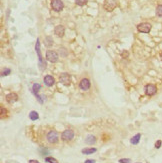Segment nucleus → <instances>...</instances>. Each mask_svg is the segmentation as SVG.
I'll return each mask as SVG.
<instances>
[{"mask_svg":"<svg viewBox=\"0 0 162 163\" xmlns=\"http://www.w3.org/2000/svg\"><path fill=\"white\" fill-rule=\"evenodd\" d=\"M122 56L123 57H124V56H128V53L125 52V51H124V52H122Z\"/></svg>","mask_w":162,"mask_h":163,"instance_id":"obj_30","label":"nucleus"},{"mask_svg":"<svg viewBox=\"0 0 162 163\" xmlns=\"http://www.w3.org/2000/svg\"><path fill=\"white\" fill-rule=\"evenodd\" d=\"M6 100H7L8 103L13 104V103H15L17 100H18V95H17L16 93H14V92H11V93H9V94L6 95Z\"/></svg>","mask_w":162,"mask_h":163,"instance_id":"obj_11","label":"nucleus"},{"mask_svg":"<svg viewBox=\"0 0 162 163\" xmlns=\"http://www.w3.org/2000/svg\"><path fill=\"white\" fill-rule=\"evenodd\" d=\"M10 73H11V70L9 69V68H5V69L3 70V71L1 72V76H7V75H9Z\"/></svg>","mask_w":162,"mask_h":163,"instance_id":"obj_24","label":"nucleus"},{"mask_svg":"<svg viewBox=\"0 0 162 163\" xmlns=\"http://www.w3.org/2000/svg\"><path fill=\"white\" fill-rule=\"evenodd\" d=\"M152 28V25L148 22H142L137 25V30L141 33H149Z\"/></svg>","mask_w":162,"mask_h":163,"instance_id":"obj_5","label":"nucleus"},{"mask_svg":"<svg viewBox=\"0 0 162 163\" xmlns=\"http://www.w3.org/2000/svg\"><path fill=\"white\" fill-rule=\"evenodd\" d=\"M161 145H162V141L161 140H157L156 142H155L154 146H155V148L158 149V148H160V147H161Z\"/></svg>","mask_w":162,"mask_h":163,"instance_id":"obj_27","label":"nucleus"},{"mask_svg":"<svg viewBox=\"0 0 162 163\" xmlns=\"http://www.w3.org/2000/svg\"><path fill=\"white\" fill-rule=\"evenodd\" d=\"M58 53L56 51H53V50H48L46 52V59L48 60L49 62L51 63H55V62L58 61Z\"/></svg>","mask_w":162,"mask_h":163,"instance_id":"obj_7","label":"nucleus"},{"mask_svg":"<svg viewBox=\"0 0 162 163\" xmlns=\"http://www.w3.org/2000/svg\"><path fill=\"white\" fill-rule=\"evenodd\" d=\"M28 163H39V161H37V160H34V159H31V160H29Z\"/></svg>","mask_w":162,"mask_h":163,"instance_id":"obj_29","label":"nucleus"},{"mask_svg":"<svg viewBox=\"0 0 162 163\" xmlns=\"http://www.w3.org/2000/svg\"><path fill=\"white\" fill-rule=\"evenodd\" d=\"M53 45V39L50 37V36H47V37L45 38V46L47 47H50Z\"/></svg>","mask_w":162,"mask_h":163,"instance_id":"obj_19","label":"nucleus"},{"mask_svg":"<svg viewBox=\"0 0 162 163\" xmlns=\"http://www.w3.org/2000/svg\"><path fill=\"white\" fill-rule=\"evenodd\" d=\"M46 140H47L48 143H50V144H57L59 140L58 132L54 129L48 131V133L46 134Z\"/></svg>","mask_w":162,"mask_h":163,"instance_id":"obj_2","label":"nucleus"},{"mask_svg":"<svg viewBox=\"0 0 162 163\" xmlns=\"http://www.w3.org/2000/svg\"><path fill=\"white\" fill-rule=\"evenodd\" d=\"M160 57H161V59H162V52L160 53Z\"/></svg>","mask_w":162,"mask_h":163,"instance_id":"obj_31","label":"nucleus"},{"mask_svg":"<svg viewBox=\"0 0 162 163\" xmlns=\"http://www.w3.org/2000/svg\"><path fill=\"white\" fill-rule=\"evenodd\" d=\"M130 162H131V160L129 158H122V159L119 160V163H130Z\"/></svg>","mask_w":162,"mask_h":163,"instance_id":"obj_26","label":"nucleus"},{"mask_svg":"<svg viewBox=\"0 0 162 163\" xmlns=\"http://www.w3.org/2000/svg\"><path fill=\"white\" fill-rule=\"evenodd\" d=\"M85 142L89 145H93L95 142H96V138H95L94 135H88V136L85 138Z\"/></svg>","mask_w":162,"mask_h":163,"instance_id":"obj_16","label":"nucleus"},{"mask_svg":"<svg viewBox=\"0 0 162 163\" xmlns=\"http://www.w3.org/2000/svg\"><path fill=\"white\" fill-rule=\"evenodd\" d=\"M59 50H60V55H61V56H62V57H66V56H67L68 52H67V50H66L64 47L60 48V49H59Z\"/></svg>","mask_w":162,"mask_h":163,"instance_id":"obj_25","label":"nucleus"},{"mask_svg":"<svg viewBox=\"0 0 162 163\" xmlns=\"http://www.w3.org/2000/svg\"><path fill=\"white\" fill-rule=\"evenodd\" d=\"M29 118L32 120V121H35V120L39 119V115H38V112H36V111H31V112L29 113Z\"/></svg>","mask_w":162,"mask_h":163,"instance_id":"obj_18","label":"nucleus"},{"mask_svg":"<svg viewBox=\"0 0 162 163\" xmlns=\"http://www.w3.org/2000/svg\"><path fill=\"white\" fill-rule=\"evenodd\" d=\"M35 50H36V53H37V55H38V60H39V67H40V70H41V71H43V70L46 68V66H47V64H46L45 60L43 59V57H42V55H41V51H40V41H39V39L36 40Z\"/></svg>","mask_w":162,"mask_h":163,"instance_id":"obj_1","label":"nucleus"},{"mask_svg":"<svg viewBox=\"0 0 162 163\" xmlns=\"http://www.w3.org/2000/svg\"><path fill=\"white\" fill-rule=\"evenodd\" d=\"M43 81H44V84H45L46 86H48V87L53 86V85H54V83H55L54 77H52L51 75H46V76L44 77Z\"/></svg>","mask_w":162,"mask_h":163,"instance_id":"obj_13","label":"nucleus"},{"mask_svg":"<svg viewBox=\"0 0 162 163\" xmlns=\"http://www.w3.org/2000/svg\"><path fill=\"white\" fill-rule=\"evenodd\" d=\"M156 14H157V16L162 17V4L161 5H158L156 7Z\"/></svg>","mask_w":162,"mask_h":163,"instance_id":"obj_23","label":"nucleus"},{"mask_svg":"<svg viewBox=\"0 0 162 163\" xmlns=\"http://www.w3.org/2000/svg\"><path fill=\"white\" fill-rule=\"evenodd\" d=\"M45 162H47V163H58L57 159H55V158H53V157H50V156L45 158Z\"/></svg>","mask_w":162,"mask_h":163,"instance_id":"obj_22","label":"nucleus"},{"mask_svg":"<svg viewBox=\"0 0 162 163\" xmlns=\"http://www.w3.org/2000/svg\"><path fill=\"white\" fill-rule=\"evenodd\" d=\"M140 138H141V134L137 133L136 135H134L131 139H130V143H131V144H133V145H137L138 143H139Z\"/></svg>","mask_w":162,"mask_h":163,"instance_id":"obj_15","label":"nucleus"},{"mask_svg":"<svg viewBox=\"0 0 162 163\" xmlns=\"http://www.w3.org/2000/svg\"><path fill=\"white\" fill-rule=\"evenodd\" d=\"M136 163H141V162H136Z\"/></svg>","mask_w":162,"mask_h":163,"instance_id":"obj_32","label":"nucleus"},{"mask_svg":"<svg viewBox=\"0 0 162 163\" xmlns=\"http://www.w3.org/2000/svg\"><path fill=\"white\" fill-rule=\"evenodd\" d=\"M7 114H8V111L7 109H5L3 106H1V119H4L5 117H7Z\"/></svg>","mask_w":162,"mask_h":163,"instance_id":"obj_20","label":"nucleus"},{"mask_svg":"<svg viewBox=\"0 0 162 163\" xmlns=\"http://www.w3.org/2000/svg\"><path fill=\"white\" fill-rule=\"evenodd\" d=\"M74 138V131L72 129H66L61 134V139L65 142H69V141L73 140Z\"/></svg>","mask_w":162,"mask_h":163,"instance_id":"obj_4","label":"nucleus"},{"mask_svg":"<svg viewBox=\"0 0 162 163\" xmlns=\"http://www.w3.org/2000/svg\"><path fill=\"white\" fill-rule=\"evenodd\" d=\"M40 89H41V85H40L39 83H34L33 86H32V92L34 93V95L37 97L38 101H39L40 103H43V99H42L43 97H41V96L38 95V91H39Z\"/></svg>","mask_w":162,"mask_h":163,"instance_id":"obj_9","label":"nucleus"},{"mask_svg":"<svg viewBox=\"0 0 162 163\" xmlns=\"http://www.w3.org/2000/svg\"><path fill=\"white\" fill-rule=\"evenodd\" d=\"M79 87L81 90H83V91L89 90V88H90V81H89V79H87V78L81 79V81L79 82Z\"/></svg>","mask_w":162,"mask_h":163,"instance_id":"obj_10","label":"nucleus"},{"mask_svg":"<svg viewBox=\"0 0 162 163\" xmlns=\"http://www.w3.org/2000/svg\"><path fill=\"white\" fill-rule=\"evenodd\" d=\"M59 81L64 85L70 84V75L68 73H62L59 76Z\"/></svg>","mask_w":162,"mask_h":163,"instance_id":"obj_12","label":"nucleus"},{"mask_svg":"<svg viewBox=\"0 0 162 163\" xmlns=\"http://www.w3.org/2000/svg\"><path fill=\"white\" fill-rule=\"evenodd\" d=\"M117 5H118L117 0H105V1H104V4H103V8L106 10V11L111 12L117 7Z\"/></svg>","mask_w":162,"mask_h":163,"instance_id":"obj_3","label":"nucleus"},{"mask_svg":"<svg viewBox=\"0 0 162 163\" xmlns=\"http://www.w3.org/2000/svg\"><path fill=\"white\" fill-rule=\"evenodd\" d=\"M97 151L96 148H84L82 149V154H85V155H90V154H93Z\"/></svg>","mask_w":162,"mask_h":163,"instance_id":"obj_17","label":"nucleus"},{"mask_svg":"<svg viewBox=\"0 0 162 163\" xmlns=\"http://www.w3.org/2000/svg\"><path fill=\"white\" fill-rule=\"evenodd\" d=\"M84 163H95V160H93V159H87V160H85Z\"/></svg>","mask_w":162,"mask_h":163,"instance_id":"obj_28","label":"nucleus"},{"mask_svg":"<svg viewBox=\"0 0 162 163\" xmlns=\"http://www.w3.org/2000/svg\"><path fill=\"white\" fill-rule=\"evenodd\" d=\"M88 0H75V3L77 4L78 6H84L87 4Z\"/></svg>","mask_w":162,"mask_h":163,"instance_id":"obj_21","label":"nucleus"},{"mask_svg":"<svg viewBox=\"0 0 162 163\" xmlns=\"http://www.w3.org/2000/svg\"><path fill=\"white\" fill-rule=\"evenodd\" d=\"M157 92V87L154 84H147L145 86V94L147 96H153Z\"/></svg>","mask_w":162,"mask_h":163,"instance_id":"obj_8","label":"nucleus"},{"mask_svg":"<svg viewBox=\"0 0 162 163\" xmlns=\"http://www.w3.org/2000/svg\"><path fill=\"white\" fill-rule=\"evenodd\" d=\"M63 7H64V4H63L62 0H51V8L54 11L60 12L63 9Z\"/></svg>","mask_w":162,"mask_h":163,"instance_id":"obj_6","label":"nucleus"},{"mask_svg":"<svg viewBox=\"0 0 162 163\" xmlns=\"http://www.w3.org/2000/svg\"><path fill=\"white\" fill-rule=\"evenodd\" d=\"M54 33L56 34L58 37H62L63 35H64V33H65V28H64V26L63 25H57L56 27H55V29H54Z\"/></svg>","mask_w":162,"mask_h":163,"instance_id":"obj_14","label":"nucleus"}]
</instances>
